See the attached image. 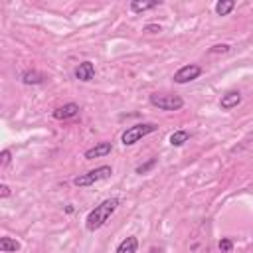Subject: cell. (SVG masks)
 Segmentation results:
<instances>
[{"instance_id":"cell-12","label":"cell","mask_w":253,"mask_h":253,"mask_svg":"<svg viewBox=\"0 0 253 253\" xmlns=\"http://www.w3.org/2000/svg\"><path fill=\"white\" fill-rule=\"evenodd\" d=\"M156 6H160V0H150V2L134 0V2H130V10H132V12H146V10H152V8H156Z\"/></svg>"},{"instance_id":"cell-3","label":"cell","mask_w":253,"mask_h":253,"mask_svg":"<svg viewBox=\"0 0 253 253\" xmlns=\"http://www.w3.org/2000/svg\"><path fill=\"white\" fill-rule=\"evenodd\" d=\"M154 130H156V125H154V123L132 125V126H128V128L123 132L121 142H123L125 146H132V144H136L140 138H144L146 134H150V132H154Z\"/></svg>"},{"instance_id":"cell-19","label":"cell","mask_w":253,"mask_h":253,"mask_svg":"<svg viewBox=\"0 0 253 253\" xmlns=\"http://www.w3.org/2000/svg\"><path fill=\"white\" fill-rule=\"evenodd\" d=\"M210 51H211V53H219V51H221V53H227V51H229V45H225V43H221V45H213Z\"/></svg>"},{"instance_id":"cell-11","label":"cell","mask_w":253,"mask_h":253,"mask_svg":"<svg viewBox=\"0 0 253 253\" xmlns=\"http://www.w3.org/2000/svg\"><path fill=\"white\" fill-rule=\"evenodd\" d=\"M0 251L2 253H16V251H20V243L16 239L4 235V237H0Z\"/></svg>"},{"instance_id":"cell-17","label":"cell","mask_w":253,"mask_h":253,"mask_svg":"<svg viewBox=\"0 0 253 253\" xmlns=\"http://www.w3.org/2000/svg\"><path fill=\"white\" fill-rule=\"evenodd\" d=\"M217 247H219V251H221V253H229V251L233 249V241H231V239H227V237H223V239L219 241V245H217Z\"/></svg>"},{"instance_id":"cell-14","label":"cell","mask_w":253,"mask_h":253,"mask_svg":"<svg viewBox=\"0 0 253 253\" xmlns=\"http://www.w3.org/2000/svg\"><path fill=\"white\" fill-rule=\"evenodd\" d=\"M190 140V132L188 130H174L172 134H170V144L172 146H182V144H186Z\"/></svg>"},{"instance_id":"cell-22","label":"cell","mask_w":253,"mask_h":253,"mask_svg":"<svg viewBox=\"0 0 253 253\" xmlns=\"http://www.w3.org/2000/svg\"><path fill=\"white\" fill-rule=\"evenodd\" d=\"M148 253H162V249H156V247H152Z\"/></svg>"},{"instance_id":"cell-10","label":"cell","mask_w":253,"mask_h":253,"mask_svg":"<svg viewBox=\"0 0 253 253\" xmlns=\"http://www.w3.org/2000/svg\"><path fill=\"white\" fill-rule=\"evenodd\" d=\"M136 247H138V239L134 235H128L126 239H123L117 247L115 253H136Z\"/></svg>"},{"instance_id":"cell-20","label":"cell","mask_w":253,"mask_h":253,"mask_svg":"<svg viewBox=\"0 0 253 253\" xmlns=\"http://www.w3.org/2000/svg\"><path fill=\"white\" fill-rule=\"evenodd\" d=\"M10 196V188L8 184H0V198H8Z\"/></svg>"},{"instance_id":"cell-13","label":"cell","mask_w":253,"mask_h":253,"mask_svg":"<svg viewBox=\"0 0 253 253\" xmlns=\"http://www.w3.org/2000/svg\"><path fill=\"white\" fill-rule=\"evenodd\" d=\"M43 75L40 73V71H24L22 73V81L26 83V85H40V83H43Z\"/></svg>"},{"instance_id":"cell-1","label":"cell","mask_w":253,"mask_h":253,"mask_svg":"<svg viewBox=\"0 0 253 253\" xmlns=\"http://www.w3.org/2000/svg\"><path fill=\"white\" fill-rule=\"evenodd\" d=\"M117 208H119V200H117V198L103 200L99 206H95V208L87 213V219H85L87 231H97V229H101V227L111 219V215L117 211Z\"/></svg>"},{"instance_id":"cell-6","label":"cell","mask_w":253,"mask_h":253,"mask_svg":"<svg viewBox=\"0 0 253 253\" xmlns=\"http://www.w3.org/2000/svg\"><path fill=\"white\" fill-rule=\"evenodd\" d=\"M77 115H79V105H75V103H65L53 111V119H57V121H67Z\"/></svg>"},{"instance_id":"cell-15","label":"cell","mask_w":253,"mask_h":253,"mask_svg":"<svg viewBox=\"0 0 253 253\" xmlns=\"http://www.w3.org/2000/svg\"><path fill=\"white\" fill-rule=\"evenodd\" d=\"M233 8H235V2H233V0H219V2L215 4V14H217V16H227Z\"/></svg>"},{"instance_id":"cell-18","label":"cell","mask_w":253,"mask_h":253,"mask_svg":"<svg viewBox=\"0 0 253 253\" xmlns=\"http://www.w3.org/2000/svg\"><path fill=\"white\" fill-rule=\"evenodd\" d=\"M0 158H2V160H0V168L4 170V168H6L8 164H10V158H12V152H10L8 148H4V150H2V154H0Z\"/></svg>"},{"instance_id":"cell-8","label":"cell","mask_w":253,"mask_h":253,"mask_svg":"<svg viewBox=\"0 0 253 253\" xmlns=\"http://www.w3.org/2000/svg\"><path fill=\"white\" fill-rule=\"evenodd\" d=\"M239 103H241V93H239V91H227L225 95H221L219 107H221L223 111H231V109H235Z\"/></svg>"},{"instance_id":"cell-5","label":"cell","mask_w":253,"mask_h":253,"mask_svg":"<svg viewBox=\"0 0 253 253\" xmlns=\"http://www.w3.org/2000/svg\"><path fill=\"white\" fill-rule=\"evenodd\" d=\"M200 75H202V67H200V65H196V63H190V65L180 67V69L174 73V83L184 85V83H190V81L198 79Z\"/></svg>"},{"instance_id":"cell-21","label":"cell","mask_w":253,"mask_h":253,"mask_svg":"<svg viewBox=\"0 0 253 253\" xmlns=\"http://www.w3.org/2000/svg\"><path fill=\"white\" fill-rule=\"evenodd\" d=\"M162 28L160 26H156V24H150V26H146L144 28V32H150V34H156V32H160Z\"/></svg>"},{"instance_id":"cell-2","label":"cell","mask_w":253,"mask_h":253,"mask_svg":"<svg viewBox=\"0 0 253 253\" xmlns=\"http://www.w3.org/2000/svg\"><path fill=\"white\" fill-rule=\"evenodd\" d=\"M111 174H113V168L107 166V164H103V166H97V168L89 170L87 174L75 176V178H73V184L79 186V188H87V186H93V184H97V182H101V180H107Z\"/></svg>"},{"instance_id":"cell-4","label":"cell","mask_w":253,"mask_h":253,"mask_svg":"<svg viewBox=\"0 0 253 253\" xmlns=\"http://www.w3.org/2000/svg\"><path fill=\"white\" fill-rule=\"evenodd\" d=\"M150 105L158 107L160 111H178L184 107V99L180 95H170V93H152Z\"/></svg>"},{"instance_id":"cell-7","label":"cell","mask_w":253,"mask_h":253,"mask_svg":"<svg viewBox=\"0 0 253 253\" xmlns=\"http://www.w3.org/2000/svg\"><path fill=\"white\" fill-rule=\"evenodd\" d=\"M75 77L79 79V81H93V77H95V65L91 63V61H83V63H79L77 65V69H75Z\"/></svg>"},{"instance_id":"cell-9","label":"cell","mask_w":253,"mask_h":253,"mask_svg":"<svg viewBox=\"0 0 253 253\" xmlns=\"http://www.w3.org/2000/svg\"><path fill=\"white\" fill-rule=\"evenodd\" d=\"M111 150H113V144H111V142H99V144H95L93 148L85 150L83 156H85L87 160H91V158H101V156H107Z\"/></svg>"},{"instance_id":"cell-16","label":"cell","mask_w":253,"mask_h":253,"mask_svg":"<svg viewBox=\"0 0 253 253\" xmlns=\"http://www.w3.org/2000/svg\"><path fill=\"white\" fill-rule=\"evenodd\" d=\"M156 166V158H150L148 162H144V164H140V166H136V174H146L150 168H154Z\"/></svg>"}]
</instances>
